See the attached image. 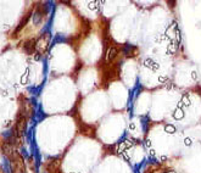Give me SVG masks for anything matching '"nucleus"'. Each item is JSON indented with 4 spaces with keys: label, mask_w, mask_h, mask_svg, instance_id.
<instances>
[{
    "label": "nucleus",
    "mask_w": 201,
    "mask_h": 173,
    "mask_svg": "<svg viewBox=\"0 0 201 173\" xmlns=\"http://www.w3.org/2000/svg\"><path fill=\"white\" fill-rule=\"evenodd\" d=\"M135 50V48L134 46H132V45H126L124 48H123V51H124V54H127L128 56H132L133 55V51Z\"/></svg>",
    "instance_id": "nucleus-4"
},
{
    "label": "nucleus",
    "mask_w": 201,
    "mask_h": 173,
    "mask_svg": "<svg viewBox=\"0 0 201 173\" xmlns=\"http://www.w3.org/2000/svg\"><path fill=\"white\" fill-rule=\"evenodd\" d=\"M36 48H37L36 40H29V41H27V43L23 45V49H24V51H26L27 54H33L34 50H36Z\"/></svg>",
    "instance_id": "nucleus-1"
},
{
    "label": "nucleus",
    "mask_w": 201,
    "mask_h": 173,
    "mask_svg": "<svg viewBox=\"0 0 201 173\" xmlns=\"http://www.w3.org/2000/svg\"><path fill=\"white\" fill-rule=\"evenodd\" d=\"M116 56H117V49L116 48H110L109 51L106 53V61L107 62H111V61L115 60Z\"/></svg>",
    "instance_id": "nucleus-2"
},
{
    "label": "nucleus",
    "mask_w": 201,
    "mask_h": 173,
    "mask_svg": "<svg viewBox=\"0 0 201 173\" xmlns=\"http://www.w3.org/2000/svg\"><path fill=\"white\" fill-rule=\"evenodd\" d=\"M29 17H31V14H28V15H27V16H26V17H24V19H22V22H21L20 24H19V26H17V28H16V32H17V31H19V29H21V28H22V27H23V24H24V23H27V21H28V19H29Z\"/></svg>",
    "instance_id": "nucleus-5"
},
{
    "label": "nucleus",
    "mask_w": 201,
    "mask_h": 173,
    "mask_svg": "<svg viewBox=\"0 0 201 173\" xmlns=\"http://www.w3.org/2000/svg\"><path fill=\"white\" fill-rule=\"evenodd\" d=\"M43 16H44V14L40 11L39 9L32 15V19H33V23L34 24H38V23H40L41 22V19H43Z\"/></svg>",
    "instance_id": "nucleus-3"
}]
</instances>
